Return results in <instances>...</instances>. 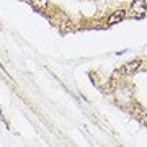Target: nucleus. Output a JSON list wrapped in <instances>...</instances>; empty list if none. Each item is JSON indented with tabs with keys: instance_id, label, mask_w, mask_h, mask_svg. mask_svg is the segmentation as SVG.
Here are the masks:
<instances>
[{
	"instance_id": "nucleus-4",
	"label": "nucleus",
	"mask_w": 147,
	"mask_h": 147,
	"mask_svg": "<svg viewBox=\"0 0 147 147\" xmlns=\"http://www.w3.org/2000/svg\"><path fill=\"white\" fill-rule=\"evenodd\" d=\"M132 113H134V116H136L137 119L141 121L142 124H146V126H147V111L144 110L142 106L136 105L134 108H132Z\"/></svg>"
},
{
	"instance_id": "nucleus-6",
	"label": "nucleus",
	"mask_w": 147,
	"mask_h": 147,
	"mask_svg": "<svg viewBox=\"0 0 147 147\" xmlns=\"http://www.w3.org/2000/svg\"><path fill=\"white\" fill-rule=\"evenodd\" d=\"M144 3H146V7H147V0H144Z\"/></svg>"
},
{
	"instance_id": "nucleus-2",
	"label": "nucleus",
	"mask_w": 147,
	"mask_h": 147,
	"mask_svg": "<svg viewBox=\"0 0 147 147\" xmlns=\"http://www.w3.org/2000/svg\"><path fill=\"white\" fill-rule=\"evenodd\" d=\"M141 67H142V61L141 59H136V61H131V62L124 64L118 72L124 74V75H132V74H136L137 70H141Z\"/></svg>"
},
{
	"instance_id": "nucleus-5",
	"label": "nucleus",
	"mask_w": 147,
	"mask_h": 147,
	"mask_svg": "<svg viewBox=\"0 0 147 147\" xmlns=\"http://www.w3.org/2000/svg\"><path fill=\"white\" fill-rule=\"evenodd\" d=\"M31 3L34 8H38V10H46L47 8V0H31Z\"/></svg>"
},
{
	"instance_id": "nucleus-1",
	"label": "nucleus",
	"mask_w": 147,
	"mask_h": 147,
	"mask_svg": "<svg viewBox=\"0 0 147 147\" xmlns=\"http://www.w3.org/2000/svg\"><path fill=\"white\" fill-rule=\"evenodd\" d=\"M147 13V7L144 3V0H134L131 5V10H129V15L134 16V18H142L146 16Z\"/></svg>"
},
{
	"instance_id": "nucleus-3",
	"label": "nucleus",
	"mask_w": 147,
	"mask_h": 147,
	"mask_svg": "<svg viewBox=\"0 0 147 147\" xmlns=\"http://www.w3.org/2000/svg\"><path fill=\"white\" fill-rule=\"evenodd\" d=\"M126 11L124 10H116V11H113L110 16H108V20H106V25H118V23H121V21L126 18Z\"/></svg>"
}]
</instances>
